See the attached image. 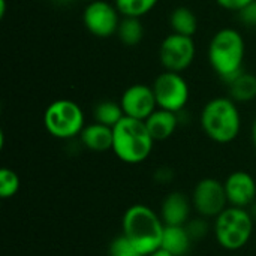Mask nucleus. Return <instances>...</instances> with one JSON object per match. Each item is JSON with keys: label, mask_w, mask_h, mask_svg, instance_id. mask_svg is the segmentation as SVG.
<instances>
[{"label": "nucleus", "mask_w": 256, "mask_h": 256, "mask_svg": "<svg viewBox=\"0 0 256 256\" xmlns=\"http://www.w3.org/2000/svg\"><path fill=\"white\" fill-rule=\"evenodd\" d=\"M192 207L202 218H218L228 207L224 183L216 178L200 180L192 192Z\"/></svg>", "instance_id": "10"}, {"label": "nucleus", "mask_w": 256, "mask_h": 256, "mask_svg": "<svg viewBox=\"0 0 256 256\" xmlns=\"http://www.w3.org/2000/svg\"><path fill=\"white\" fill-rule=\"evenodd\" d=\"M170 24L172 28V33H178L183 36H194L196 28H198V20L196 15L194 14L192 9L186 8V6H180L176 8L171 12L170 16Z\"/></svg>", "instance_id": "18"}, {"label": "nucleus", "mask_w": 256, "mask_h": 256, "mask_svg": "<svg viewBox=\"0 0 256 256\" xmlns=\"http://www.w3.org/2000/svg\"><path fill=\"white\" fill-rule=\"evenodd\" d=\"M192 237L186 230V225L183 226H171L165 225L164 236H162V249L168 250L174 256H186L192 248Z\"/></svg>", "instance_id": "16"}, {"label": "nucleus", "mask_w": 256, "mask_h": 256, "mask_svg": "<svg viewBox=\"0 0 256 256\" xmlns=\"http://www.w3.org/2000/svg\"><path fill=\"white\" fill-rule=\"evenodd\" d=\"M228 86L231 99L236 102H250L256 99V76L254 74L242 72Z\"/></svg>", "instance_id": "17"}, {"label": "nucleus", "mask_w": 256, "mask_h": 256, "mask_svg": "<svg viewBox=\"0 0 256 256\" xmlns=\"http://www.w3.org/2000/svg\"><path fill=\"white\" fill-rule=\"evenodd\" d=\"M82 2H87V3H90V2H93V0H82Z\"/></svg>", "instance_id": "32"}, {"label": "nucleus", "mask_w": 256, "mask_h": 256, "mask_svg": "<svg viewBox=\"0 0 256 256\" xmlns=\"http://www.w3.org/2000/svg\"><path fill=\"white\" fill-rule=\"evenodd\" d=\"M196 45L190 36H183L178 33L168 34L159 48V58L165 70L183 72L195 60Z\"/></svg>", "instance_id": "8"}, {"label": "nucleus", "mask_w": 256, "mask_h": 256, "mask_svg": "<svg viewBox=\"0 0 256 256\" xmlns=\"http://www.w3.org/2000/svg\"><path fill=\"white\" fill-rule=\"evenodd\" d=\"M147 256H174V255H171L168 250H165V249H158V250H154V252H152V254H148Z\"/></svg>", "instance_id": "28"}, {"label": "nucleus", "mask_w": 256, "mask_h": 256, "mask_svg": "<svg viewBox=\"0 0 256 256\" xmlns=\"http://www.w3.org/2000/svg\"><path fill=\"white\" fill-rule=\"evenodd\" d=\"M124 117L123 108L120 102H112V100H102L93 108V118L96 123L114 128L122 118Z\"/></svg>", "instance_id": "19"}, {"label": "nucleus", "mask_w": 256, "mask_h": 256, "mask_svg": "<svg viewBox=\"0 0 256 256\" xmlns=\"http://www.w3.org/2000/svg\"><path fill=\"white\" fill-rule=\"evenodd\" d=\"M159 0H114L116 8L122 16L141 18L152 12Z\"/></svg>", "instance_id": "21"}, {"label": "nucleus", "mask_w": 256, "mask_h": 256, "mask_svg": "<svg viewBox=\"0 0 256 256\" xmlns=\"http://www.w3.org/2000/svg\"><path fill=\"white\" fill-rule=\"evenodd\" d=\"M81 144L96 153H104L108 150H112V128L100 124V123H92L86 124L80 135Z\"/></svg>", "instance_id": "14"}, {"label": "nucleus", "mask_w": 256, "mask_h": 256, "mask_svg": "<svg viewBox=\"0 0 256 256\" xmlns=\"http://www.w3.org/2000/svg\"><path fill=\"white\" fill-rule=\"evenodd\" d=\"M108 256H144L123 234L116 237L110 248H108Z\"/></svg>", "instance_id": "23"}, {"label": "nucleus", "mask_w": 256, "mask_h": 256, "mask_svg": "<svg viewBox=\"0 0 256 256\" xmlns=\"http://www.w3.org/2000/svg\"><path fill=\"white\" fill-rule=\"evenodd\" d=\"M44 126L46 132L57 140H72L80 136L86 128V116L76 102L58 99L46 106Z\"/></svg>", "instance_id": "6"}, {"label": "nucleus", "mask_w": 256, "mask_h": 256, "mask_svg": "<svg viewBox=\"0 0 256 256\" xmlns=\"http://www.w3.org/2000/svg\"><path fill=\"white\" fill-rule=\"evenodd\" d=\"M254 216L240 207H226L214 218V237L219 246L228 252L243 249L254 234Z\"/></svg>", "instance_id": "5"}, {"label": "nucleus", "mask_w": 256, "mask_h": 256, "mask_svg": "<svg viewBox=\"0 0 256 256\" xmlns=\"http://www.w3.org/2000/svg\"><path fill=\"white\" fill-rule=\"evenodd\" d=\"M122 228L123 236L144 256L160 249L162 246L165 224L160 214L148 206H130L123 214Z\"/></svg>", "instance_id": "1"}, {"label": "nucleus", "mask_w": 256, "mask_h": 256, "mask_svg": "<svg viewBox=\"0 0 256 256\" xmlns=\"http://www.w3.org/2000/svg\"><path fill=\"white\" fill-rule=\"evenodd\" d=\"M252 2H255V0H216V3L220 8H224L226 10H232V12H240Z\"/></svg>", "instance_id": "25"}, {"label": "nucleus", "mask_w": 256, "mask_h": 256, "mask_svg": "<svg viewBox=\"0 0 256 256\" xmlns=\"http://www.w3.org/2000/svg\"><path fill=\"white\" fill-rule=\"evenodd\" d=\"M120 105L126 117L136 120H147L158 110L153 87L146 84H134L128 87L122 94Z\"/></svg>", "instance_id": "11"}, {"label": "nucleus", "mask_w": 256, "mask_h": 256, "mask_svg": "<svg viewBox=\"0 0 256 256\" xmlns=\"http://www.w3.org/2000/svg\"><path fill=\"white\" fill-rule=\"evenodd\" d=\"M192 202L184 194L172 192L165 196L160 207V218L165 225L183 226L189 222Z\"/></svg>", "instance_id": "13"}, {"label": "nucleus", "mask_w": 256, "mask_h": 256, "mask_svg": "<svg viewBox=\"0 0 256 256\" xmlns=\"http://www.w3.org/2000/svg\"><path fill=\"white\" fill-rule=\"evenodd\" d=\"M120 12L116 4L105 0H93L86 4L82 12V22L88 33L96 38L105 39L117 34L120 26Z\"/></svg>", "instance_id": "9"}, {"label": "nucleus", "mask_w": 256, "mask_h": 256, "mask_svg": "<svg viewBox=\"0 0 256 256\" xmlns=\"http://www.w3.org/2000/svg\"><path fill=\"white\" fill-rule=\"evenodd\" d=\"M152 87L158 108L171 112H180L189 102V84L178 72L165 70L159 74Z\"/></svg>", "instance_id": "7"}, {"label": "nucleus", "mask_w": 256, "mask_h": 256, "mask_svg": "<svg viewBox=\"0 0 256 256\" xmlns=\"http://www.w3.org/2000/svg\"><path fill=\"white\" fill-rule=\"evenodd\" d=\"M186 230L190 234L192 240L196 242V240H201L202 237H206L207 231H208V226L206 224V220L202 219H195V220H189L186 224Z\"/></svg>", "instance_id": "24"}, {"label": "nucleus", "mask_w": 256, "mask_h": 256, "mask_svg": "<svg viewBox=\"0 0 256 256\" xmlns=\"http://www.w3.org/2000/svg\"><path fill=\"white\" fill-rule=\"evenodd\" d=\"M117 36L128 46L138 45L144 38V27L141 24V20L132 16H123L117 30Z\"/></svg>", "instance_id": "20"}, {"label": "nucleus", "mask_w": 256, "mask_h": 256, "mask_svg": "<svg viewBox=\"0 0 256 256\" xmlns=\"http://www.w3.org/2000/svg\"><path fill=\"white\" fill-rule=\"evenodd\" d=\"M238 14H240V18L244 24L256 26V0L252 2L250 4H248L244 9H242Z\"/></svg>", "instance_id": "26"}, {"label": "nucleus", "mask_w": 256, "mask_h": 256, "mask_svg": "<svg viewBox=\"0 0 256 256\" xmlns=\"http://www.w3.org/2000/svg\"><path fill=\"white\" fill-rule=\"evenodd\" d=\"M6 14V0H0V18H3Z\"/></svg>", "instance_id": "29"}, {"label": "nucleus", "mask_w": 256, "mask_h": 256, "mask_svg": "<svg viewBox=\"0 0 256 256\" xmlns=\"http://www.w3.org/2000/svg\"><path fill=\"white\" fill-rule=\"evenodd\" d=\"M246 44L236 28H220L208 44V62L216 75L225 82L232 81L243 72Z\"/></svg>", "instance_id": "2"}, {"label": "nucleus", "mask_w": 256, "mask_h": 256, "mask_svg": "<svg viewBox=\"0 0 256 256\" xmlns=\"http://www.w3.org/2000/svg\"><path fill=\"white\" fill-rule=\"evenodd\" d=\"M172 171L170 170V168H166V166H164V168H160V170H158V172H156V176H154V178L158 180V182H162V183H166V182H171V178H172Z\"/></svg>", "instance_id": "27"}, {"label": "nucleus", "mask_w": 256, "mask_h": 256, "mask_svg": "<svg viewBox=\"0 0 256 256\" xmlns=\"http://www.w3.org/2000/svg\"><path fill=\"white\" fill-rule=\"evenodd\" d=\"M252 142H254V146H255L256 148V120L255 123H254V126H252Z\"/></svg>", "instance_id": "30"}, {"label": "nucleus", "mask_w": 256, "mask_h": 256, "mask_svg": "<svg viewBox=\"0 0 256 256\" xmlns=\"http://www.w3.org/2000/svg\"><path fill=\"white\" fill-rule=\"evenodd\" d=\"M228 204L248 208L256 201V182L246 171H234L224 182Z\"/></svg>", "instance_id": "12"}, {"label": "nucleus", "mask_w": 256, "mask_h": 256, "mask_svg": "<svg viewBox=\"0 0 256 256\" xmlns=\"http://www.w3.org/2000/svg\"><path fill=\"white\" fill-rule=\"evenodd\" d=\"M154 142L144 120L124 116L112 128V153L124 164L138 165L147 160Z\"/></svg>", "instance_id": "3"}, {"label": "nucleus", "mask_w": 256, "mask_h": 256, "mask_svg": "<svg viewBox=\"0 0 256 256\" xmlns=\"http://www.w3.org/2000/svg\"><path fill=\"white\" fill-rule=\"evenodd\" d=\"M201 128L204 134L218 144L232 142L242 130V114L231 98H214L201 111Z\"/></svg>", "instance_id": "4"}, {"label": "nucleus", "mask_w": 256, "mask_h": 256, "mask_svg": "<svg viewBox=\"0 0 256 256\" xmlns=\"http://www.w3.org/2000/svg\"><path fill=\"white\" fill-rule=\"evenodd\" d=\"M146 122V126L153 136V140L158 141H165L171 138L178 126V118L177 112H171L162 108H158Z\"/></svg>", "instance_id": "15"}, {"label": "nucleus", "mask_w": 256, "mask_h": 256, "mask_svg": "<svg viewBox=\"0 0 256 256\" xmlns=\"http://www.w3.org/2000/svg\"><path fill=\"white\" fill-rule=\"evenodd\" d=\"M20 190V177L10 168L0 170V196L3 200L12 198Z\"/></svg>", "instance_id": "22"}, {"label": "nucleus", "mask_w": 256, "mask_h": 256, "mask_svg": "<svg viewBox=\"0 0 256 256\" xmlns=\"http://www.w3.org/2000/svg\"><path fill=\"white\" fill-rule=\"evenodd\" d=\"M250 214L254 216V219L256 220V201L252 204V206H250Z\"/></svg>", "instance_id": "31"}]
</instances>
